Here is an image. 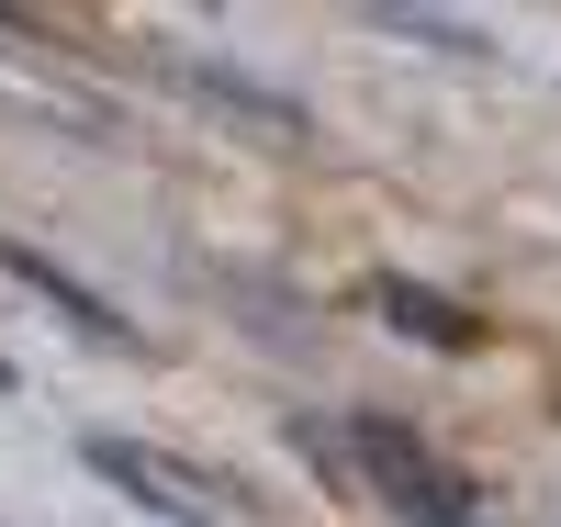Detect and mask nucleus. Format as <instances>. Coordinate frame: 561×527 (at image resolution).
<instances>
[{"instance_id":"nucleus-1","label":"nucleus","mask_w":561,"mask_h":527,"mask_svg":"<svg viewBox=\"0 0 561 527\" xmlns=\"http://www.w3.org/2000/svg\"><path fill=\"white\" fill-rule=\"evenodd\" d=\"M348 460H359V483L382 494L404 527H472L483 516V494H472V471H449L415 426H393V415H348Z\"/></svg>"},{"instance_id":"nucleus-2","label":"nucleus","mask_w":561,"mask_h":527,"mask_svg":"<svg viewBox=\"0 0 561 527\" xmlns=\"http://www.w3.org/2000/svg\"><path fill=\"white\" fill-rule=\"evenodd\" d=\"M79 460L102 471L124 505H147V516H169V527H225V516H237V494H225L214 471L169 460V449H147V438H79Z\"/></svg>"},{"instance_id":"nucleus-3","label":"nucleus","mask_w":561,"mask_h":527,"mask_svg":"<svg viewBox=\"0 0 561 527\" xmlns=\"http://www.w3.org/2000/svg\"><path fill=\"white\" fill-rule=\"evenodd\" d=\"M169 79L192 90L203 113H225V124H248V135H270V147H304V135H314V113L293 102V90H270V79H248L237 57H169Z\"/></svg>"},{"instance_id":"nucleus-4","label":"nucleus","mask_w":561,"mask_h":527,"mask_svg":"<svg viewBox=\"0 0 561 527\" xmlns=\"http://www.w3.org/2000/svg\"><path fill=\"white\" fill-rule=\"evenodd\" d=\"M382 325H404L415 348H483V314L472 303H449V293H427V280H404V270H370V293H359Z\"/></svg>"},{"instance_id":"nucleus-5","label":"nucleus","mask_w":561,"mask_h":527,"mask_svg":"<svg viewBox=\"0 0 561 527\" xmlns=\"http://www.w3.org/2000/svg\"><path fill=\"white\" fill-rule=\"evenodd\" d=\"M0 270H12V280H23L34 303H57V314L79 325V337H113V348H135V325H124V314H113L102 293H90L79 270H57V259H45V248H23V236H0Z\"/></svg>"},{"instance_id":"nucleus-6","label":"nucleus","mask_w":561,"mask_h":527,"mask_svg":"<svg viewBox=\"0 0 561 527\" xmlns=\"http://www.w3.org/2000/svg\"><path fill=\"white\" fill-rule=\"evenodd\" d=\"M382 34H404V45H438V57H494V34L483 23H449V12H415V0H382L370 12Z\"/></svg>"}]
</instances>
